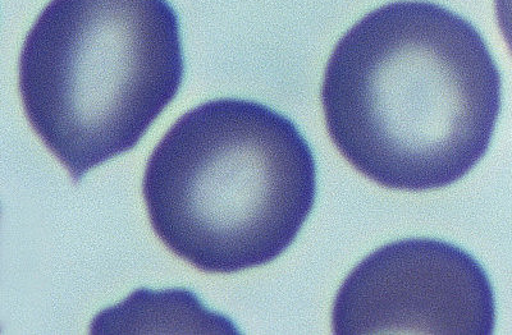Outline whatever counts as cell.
I'll list each match as a JSON object with an SVG mask.
<instances>
[{
    "label": "cell",
    "mask_w": 512,
    "mask_h": 335,
    "mask_svg": "<svg viewBox=\"0 0 512 335\" xmlns=\"http://www.w3.org/2000/svg\"><path fill=\"white\" fill-rule=\"evenodd\" d=\"M185 73L167 0H52L20 57L30 125L71 177L135 148Z\"/></svg>",
    "instance_id": "3"
},
{
    "label": "cell",
    "mask_w": 512,
    "mask_h": 335,
    "mask_svg": "<svg viewBox=\"0 0 512 335\" xmlns=\"http://www.w3.org/2000/svg\"><path fill=\"white\" fill-rule=\"evenodd\" d=\"M332 325L338 335H489L495 293L468 252L410 238L381 247L352 270L337 293Z\"/></svg>",
    "instance_id": "4"
},
{
    "label": "cell",
    "mask_w": 512,
    "mask_h": 335,
    "mask_svg": "<svg viewBox=\"0 0 512 335\" xmlns=\"http://www.w3.org/2000/svg\"><path fill=\"white\" fill-rule=\"evenodd\" d=\"M500 71L477 29L420 0L388 3L338 41L322 86L329 136L352 167L393 190H436L486 155Z\"/></svg>",
    "instance_id": "1"
},
{
    "label": "cell",
    "mask_w": 512,
    "mask_h": 335,
    "mask_svg": "<svg viewBox=\"0 0 512 335\" xmlns=\"http://www.w3.org/2000/svg\"><path fill=\"white\" fill-rule=\"evenodd\" d=\"M498 27L512 54V0H495Z\"/></svg>",
    "instance_id": "5"
},
{
    "label": "cell",
    "mask_w": 512,
    "mask_h": 335,
    "mask_svg": "<svg viewBox=\"0 0 512 335\" xmlns=\"http://www.w3.org/2000/svg\"><path fill=\"white\" fill-rule=\"evenodd\" d=\"M150 222L178 258L231 274L280 258L317 195L308 141L281 113L242 99L187 112L146 165Z\"/></svg>",
    "instance_id": "2"
}]
</instances>
